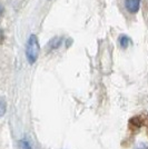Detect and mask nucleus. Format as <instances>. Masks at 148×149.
Instances as JSON below:
<instances>
[{
	"mask_svg": "<svg viewBox=\"0 0 148 149\" xmlns=\"http://www.w3.org/2000/svg\"><path fill=\"white\" fill-rule=\"evenodd\" d=\"M39 51H40V46L36 35H30V37L26 45V57L27 60L30 65H34L39 57Z\"/></svg>",
	"mask_w": 148,
	"mask_h": 149,
	"instance_id": "f257e3e1",
	"label": "nucleus"
},
{
	"mask_svg": "<svg viewBox=\"0 0 148 149\" xmlns=\"http://www.w3.org/2000/svg\"><path fill=\"white\" fill-rule=\"evenodd\" d=\"M142 5V0H124V7L127 13L135 15L139 11Z\"/></svg>",
	"mask_w": 148,
	"mask_h": 149,
	"instance_id": "f03ea898",
	"label": "nucleus"
},
{
	"mask_svg": "<svg viewBox=\"0 0 148 149\" xmlns=\"http://www.w3.org/2000/svg\"><path fill=\"white\" fill-rule=\"evenodd\" d=\"M142 126V117H134L129 120V129L131 131H137L140 129Z\"/></svg>",
	"mask_w": 148,
	"mask_h": 149,
	"instance_id": "7ed1b4c3",
	"label": "nucleus"
},
{
	"mask_svg": "<svg viewBox=\"0 0 148 149\" xmlns=\"http://www.w3.org/2000/svg\"><path fill=\"white\" fill-rule=\"evenodd\" d=\"M61 41H62L61 38L55 37L54 39H51V41L48 44V48H50V49H56V48H58V47L60 46Z\"/></svg>",
	"mask_w": 148,
	"mask_h": 149,
	"instance_id": "20e7f679",
	"label": "nucleus"
},
{
	"mask_svg": "<svg viewBox=\"0 0 148 149\" xmlns=\"http://www.w3.org/2000/svg\"><path fill=\"white\" fill-rule=\"evenodd\" d=\"M129 44H130V39L127 36L123 35V36L119 37V45H120L121 48H127Z\"/></svg>",
	"mask_w": 148,
	"mask_h": 149,
	"instance_id": "39448f33",
	"label": "nucleus"
},
{
	"mask_svg": "<svg viewBox=\"0 0 148 149\" xmlns=\"http://www.w3.org/2000/svg\"><path fill=\"white\" fill-rule=\"evenodd\" d=\"M6 112V102L5 100L0 97V117H2Z\"/></svg>",
	"mask_w": 148,
	"mask_h": 149,
	"instance_id": "423d86ee",
	"label": "nucleus"
},
{
	"mask_svg": "<svg viewBox=\"0 0 148 149\" xmlns=\"http://www.w3.org/2000/svg\"><path fill=\"white\" fill-rule=\"evenodd\" d=\"M19 145H20V149H32L30 146V143H28L27 140H21Z\"/></svg>",
	"mask_w": 148,
	"mask_h": 149,
	"instance_id": "0eeeda50",
	"label": "nucleus"
},
{
	"mask_svg": "<svg viewBox=\"0 0 148 149\" xmlns=\"http://www.w3.org/2000/svg\"><path fill=\"white\" fill-rule=\"evenodd\" d=\"M135 149H148V145H146V143H140Z\"/></svg>",
	"mask_w": 148,
	"mask_h": 149,
	"instance_id": "6e6552de",
	"label": "nucleus"
},
{
	"mask_svg": "<svg viewBox=\"0 0 148 149\" xmlns=\"http://www.w3.org/2000/svg\"><path fill=\"white\" fill-rule=\"evenodd\" d=\"M3 13H5V7H3V5H2L1 2H0V18L2 17Z\"/></svg>",
	"mask_w": 148,
	"mask_h": 149,
	"instance_id": "1a4fd4ad",
	"label": "nucleus"
},
{
	"mask_svg": "<svg viewBox=\"0 0 148 149\" xmlns=\"http://www.w3.org/2000/svg\"><path fill=\"white\" fill-rule=\"evenodd\" d=\"M3 40V31L0 29V41H2Z\"/></svg>",
	"mask_w": 148,
	"mask_h": 149,
	"instance_id": "9d476101",
	"label": "nucleus"
},
{
	"mask_svg": "<svg viewBox=\"0 0 148 149\" xmlns=\"http://www.w3.org/2000/svg\"><path fill=\"white\" fill-rule=\"evenodd\" d=\"M147 134H148V126H147Z\"/></svg>",
	"mask_w": 148,
	"mask_h": 149,
	"instance_id": "9b49d317",
	"label": "nucleus"
}]
</instances>
